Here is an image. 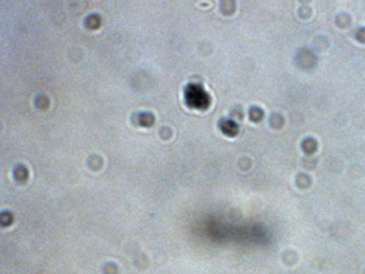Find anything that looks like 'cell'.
<instances>
[{"label":"cell","instance_id":"obj_1","mask_svg":"<svg viewBox=\"0 0 365 274\" xmlns=\"http://www.w3.org/2000/svg\"><path fill=\"white\" fill-rule=\"evenodd\" d=\"M184 99L188 106L204 109L209 105L210 98L205 89L200 84H190L184 89Z\"/></svg>","mask_w":365,"mask_h":274},{"label":"cell","instance_id":"obj_2","mask_svg":"<svg viewBox=\"0 0 365 274\" xmlns=\"http://www.w3.org/2000/svg\"><path fill=\"white\" fill-rule=\"evenodd\" d=\"M136 117H138V121H135V122L138 123V124H140V126H152L154 121V116H152V114H146V113H142V114L136 115Z\"/></svg>","mask_w":365,"mask_h":274}]
</instances>
